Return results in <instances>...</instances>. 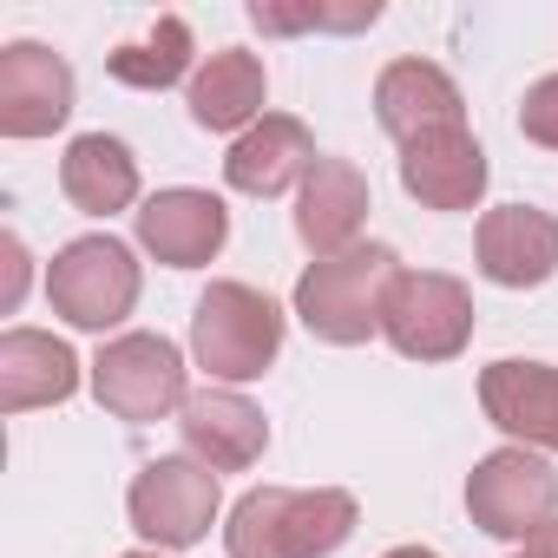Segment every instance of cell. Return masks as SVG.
<instances>
[{
  "label": "cell",
  "mask_w": 558,
  "mask_h": 558,
  "mask_svg": "<svg viewBox=\"0 0 558 558\" xmlns=\"http://www.w3.org/2000/svg\"><path fill=\"white\" fill-rule=\"evenodd\" d=\"M362 506L342 486H250L230 506L223 551L230 558H329L349 545Z\"/></svg>",
  "instance_id": "6da1fadb"
},
{
  "label": "cell",
  "mask_w": 558,
  "mask_h": 558,
  "mask_svg": "<svg viewBox=\"0 0 558 558\" xmlns=\"http://www.w3.org/2000/svg\"><path fill=\"white\" fill-rule=\"evenodd\" d=\"M401 283V256L388 243H355L342 256H316L296 283V316L316 342L355 349L368 336H381V310L388 290Z\"/></svg>",
  "instance_id": "7a4b0ae2"
},
{
  "label": "cell",
  "mask_w": 558,
  "mask_h": 558,
  "mask_svg": "<svg viewBox=\"0 0 558 558\" xmlns=\"http://www.w3.org/2000/svg\"><path fill=\"white\" fill-rule=\"evenodd\" d=\"M191 355L217 381H256L283 355V310L250 283H210L191 316Z\"/></svg>",
  "instance_id": "3957f363"
},
{
  "label": "cell",
  "mask_w": 558,
  "mask_h": 558,
  "mask_svg": "<svg viewBox=\"0 0 558 558\" xmlns=\"http://www.w3.org/2000/svg\"><path fill=\"white\" fill-rule=\"evenodd\" d=\"M138 256L119 236H73L53 263H47V303L53 316H66L73 329H119L138 310Z\"/></svg>",
  "instance_id": "277c9868"
},
{
  "label": "cell",
  "mask_w": 558,
  "mask_h": 558,
  "mask_svg": "<svg viewBox=\"0 0 558 558\" xmlns=\"http://www.w3.org/2000/svg\"><path fill=\"white\" fill-rule=\"evenodd\" d=\"M466 512L480 532L532 545L558 525V473L532 447H499L466 473Z\"/></svg>",
  "instance_id": "5b68a950"
},
{
  "label": "cell",
  "mask_w": 558,
  "mask_h": 558,
  "mask_svg": "<svg viewBox=\"0 0 558 558\" xmlns=\"http://www.w3.org/2000/svg\"><path fill=\"white\" fill-rule=\"evenodd\" d=\"M381 336L408 362H453L473 342V290L447 269H401L381 310Z\"/></svg>",
  "instance_id": "8992f818"
},
{
  "label": "cell",
  "mask_w": 558,
  "mask_h": 558,
  "mask_svg": "<svg viewBox=\"0 0 558 558\" xmlns=\"http://www.w3.org/2000/svg\"><path fill=\"white\" fill-rule=\"evenodd\" d=\"M93 395L106 414L145 427V421H165V414H184L191 388H184V355L151 336V329H132V336H112L93 362Z\"/></svg>",
  "instance_id": "52a82bcc"
},
{
  "label": "cell",
  "mask_w": 558,
  "mask_h": 558,
  "mask_svg": "<svg viewBox=\"0 0 558 558\" xmlns=\"http://www.w3.org/2000/svg\"><path fill=\"white\" fill-rule=\"evenodd\" d=\"M125 512H132V532L151 538L158 551H184L210 532L217 519V473L191 453H165V460H145L132 493H125Z\"/></svg>",
  "instance_id": "ba28073f"
},
{
  "label": "cell",
  "mask_w": 558,
  "mask_h": 558,
  "mask_svg": "<svg viewBox=\"0 0 558 558\" xmlns=\"http://www.w3.org/2000/svg\"><path fill=\"white\" fill-rule=\"evenodd\" d=\"M66 119H73V66L40 40L0 47V132L8 138H47Z\"/></svg>",
  "instance_id": "9c48e42d"
},
{
  "label": "cell",
  "mask_w": 558,
  "mask_h": 558,
  "mask_svg": "<svg viewBox=\"0 0 558 558\" xmlns=\"http://www.w3.org/2000/svg\"><path fill=\"white\" fill-rule=\"evenodd\" d=\"M480 276L499 290H538L558 276V217L532 204H499L480 217Z\"/></svg>",
  "instance_id": "30bf717a"
},
{
  "label": "cell",
  "mask_w": 558,
  "mask_h": 558,
  "mask_svg": "<svg viewBox=\"0 0 558 558\" xmlns=\"http://www.w3.org/2000/svg\"><path fill=\"white\" fill-rule=\"evenodd\" d=\"M480 408L499 434H512L532 453H558V368L551 362H493L480 368Z\"/></svg>",
  "instance_id": "8fae6325"
},
{
  "label": "cell",
  "mask_w": 558,
  "mask_h": 558,
  "mask_svg": "<svg viewBox=\"0 0 558 558\" xmlns=\"http://www.w3.org/2000/svg\"><path fill=\"white\" fill-rule=\"evenodd\" d=\"M316 132L290 112H263L223 158V184L243 197H283L290 184H303L316 171Z\"/></svg>",
  "instance_id": "7c38bea8"
},
{
  "label": "cell",
  "mask_w": 558,
  "mask_h": 558,
  "mask_svg": "<svg viewBox=\"0 0 558 558\" xmlns=\"http://www.w3.org/2000/svg\"><path fill=\"white\" fill-rule=\"evenodd\" d=\"M375 119H381V132L395 145H414L427 132L466 125V99L447 80V66H434V60H395L375 80Z\"/></svg>",
  "instance_id": "4fadbf2b"
},
{
  "label": "cell",
  "mask_w": 558,
  "mask_h": 558,
  "mask_svg": "<svg viewBox=\"0 0 558 558\" xmlns=\"http://www.w3.org/2000/svg\"><path fill=\"white\" fill-rule=\"evenodd\" d=\"M223 236H230V210H223V197H210V191L178 184V191H158V197L138 204V243H145L165 269H197V263H210V256L223 250Z\"/></svg>",
  "instance_id": "5bb4252c"
},
{
  "label": "cell",
  "mask_w": 558,
  "mask_h": 558,
  "mask_svg": "<svg viewBox=\"0 0 558 558\" xmlns=\"http://www.w3.org/2000/svg\"><path fill=\"white\" fill-rule=\"evenodd\" d=\"M178 434H184V453L204 460L210 473H243V466H256L263 447H269L263 408L243 401L236 388H204V395H191L184 414H178Z\"/></svg>",
  "instance_id": "9a60e30c"
},
{
  "label": "cell",
  "mask_w": 558,
  "mask_h": 558,
  "mask_svg": "<svg viewBox=\"0 0 558 558\" xmlns=\"http://www.w3.org/2000/svg\"><path fill=\"white\" fill-rule=\"evenodd\" d=\"M401 184L421 210H473L486 197V151L466 125L401 145Z\"/></svg>",
  "instance_id": "2e32d148"
},
{
  "label": "cell",
  "mask_w": 558,
  "mask_h": 558,
  "mask_svg": "<svg viewBox=\"0 0 558 558\" xmlns=\"http://www.w3.org/2000/svg\"><path fill=\"white\" fill-rule=\"evenodd\" d=\"M362 223H368V178H362V165L316 158V171L303 178V197H296V236L316 256H342V250H355Z\"/></svg>",
  "instance_id": "e0dca14e"
},
{
  "label": "cell",
  "mask_w": 558,
  "mask_h": 558,
  "mask_svg": "<svg viewBox=\"0 0 558 558\" xmlns=\"http://www.w3.org/2000/svg\"><path fill=\"white\" fill-rule=\"evenodd\" d=\"M80 388V355L47 336V329H8L0 336V414H27L73 401Z\"/></svg>",
  "instance_id": "ac0fdd59"
},
{
  "label": "cell",
  "mask_w": 558,
  "mask_h": 558,
  "mask_svg": "<svg viewBox=\"0 0 558 558\" xmlns=\"http://www.w3.org/2000/svg\"><path fill=\"white\" fill-rule=\"evenodd\" d=\"M263 99H269V73L256 53L243 47H217L197 73H191V119L204 132H250L263 119Z\"/></svg>",
  "instance_id": "d6986e66"
},
{
  "label": "cell",
  "mask_w": 558,
  "mask_h": 558,
  "mask_svg": "<svg viewBox=\"0 0 558 558\" xmlns=\"http://www.w3.org/2000/svg\"><path fill=\"white\" fill-rule=\"evenodd\" d=\"M60 191H66L73 210H86V217L132 210V204H138V158H132V145L112 138V132L73 138L66 158H60Z\"/></svg>",
  "instance_id": "ffe728a7"
},
{
  "label": "cell",
  "mask_w": 558,
  "mask_h": 558,
  "mask_svg": "<svg viewBox=\"0 0 558 558\" xmlns=\"http://www.w3.org/2000/svg\"><path fill=\"white\" fill-rule=\"evenodd\" d=\"M106 73L119 86H138V93H165L191 73V27L178 14H165L151 27V40H125L119 53H106Z\"/></svg>",
  "instance_id": "44dd1931"
},
{
  "label": "cell",
  "mask_w": 558,
  "mask_h": 558,
  "mask_svg": "<svg viewBox=\"0 0 558 558\" xmlns=\"http://www.w3.org/2000/svg\"><path fill=\"white\" fill-rule=\"evenodd\" d=\"M375 21H381V0H349V8H323V0H310V8L256 0V8H250V27L256 34H362Z\"/></svg>",
  "instance_id": "7402d4cb"
},
{
  "label": "cell",
  "mask_w": 558,
  "mask_h": 558,
  "mask_svg": "<svg viewBox=\"0 0 558 558\" xmlns=\"http://www.w3.org/2000/svg\"><path fill=\"white\" fill-rule=\"evenodd\" d=\"M519 132H525L532 145L558 151V73H545V80L525 86V99H519Z\"/></svg>",
  "instance_id": "603a6c76"
},
{
  "label": "cell",
  "mask_w": 558,
  "mask_h": 558,
  "mask_svg": "<svg viewBox=\"0 0 558 558\" xmlns=\"http://www.w3.org/2000/svg\"><path fill=\"white\" fill-rule=\"evenodd\" d=\"M0 250H8V290H0V310H21V296H27V250H21V236H8Z\"/></svg>",
  "instance_id": "cb8c5ba5"
},
{
  "label": "cell",
  "mask_w": 558,
  "mask_h": 558,
  "mask_svg": "<svg viewBox=\"0 0 558 558\" xmlns=\"http://www.w3.org/2000/svg\"><path fill=\"white\" fill-rule=\"evenodd\" d=\"M512 558H558V525H551L545 538H532V545H519Z\"/></svg>",
  "instance_id": "d4e9b609"
},
{
  "label": "cell",
  "mask_w": 558,
  "mask_h": 558,
  "mask_svg": "<svg viewBox=\"0 0 558 558\" xmlns=\"http://www.w3.org/2000/svg\"><path fill=\"white\" fill-rule=\"evenodd\" d=\"M381 558H440V551H427V545H395V551H381Z\"/></svg>",
  "instance_id": "484cf974"
},
{
  "label": "cell",
  "mask_w": 558,
  "mask_h": 558,
  "mask_svg": "<svg viewBox=\"0 0 558 558\" xmlns=\"http://www.w3.org/2000/svg\"><path fill=\"white\" fill-rule=\"evenodd\" d=\"M125 558H158V551H125Z\"/></svg>",
  "instance_id": "4316f807"
}]
</instances>
